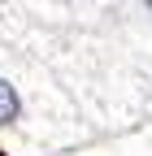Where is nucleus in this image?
<instances>
[{"instance_id": "1", "label": "nucleus", "mask_w": 152, "mask_h": 156, "mask_svg": "<svg viewBox=\"0 0 152 156\" xmlns=\"http://www.w3.org/2000/svg\"><path fill=\"white\" fill-rule=\"evenodd\" d=\"M17 108H22V104H17V91L0 78V126H9L13 117H17Z\"/></svg>"}]
</instances>
